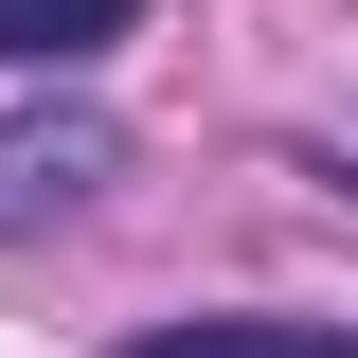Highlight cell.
Instances as JSON below:
<instances>
[{
    "mask_svg": "<svg viewBox=\"0 0 358 358\" xmlns=\"http://www.w3.org/2000/svg\"><path fill=\"white\" fill-rule=\"evenodd\" d=\"M108 162H126V126H108V108H18V126H0V233H54Z\"/></svg>",
    "mask_w": 358,
    "mask_h": 358,
    "instance_id": "1",
    "label": "cell"
},
{
    "mask_svg": "<svg viewBox=\"0 0 358 358\" xmlns=\"http://www.w3.org/2000/svg\"><path fill=\"white\" fill-rule=\"evenodd\" d=\"M126 358H358V322H287V305H233V322H126Z\"/></svg>",
    "mask_w": 358,
    "mask_h": 358,
    "instance_id": "2",
    "label": "cell"
},
{
    "mask_svg": "<svg viewBox=\"0 0 358 358\" xmlns=\"http://www.w3.org/2000/svg\"><path fill=\"white\" fill-rule=\"evenodd\" d=\"M126 18H143V0H0V54H18V72H90Z\"/></svg>",
    "mask_w": 358,
    "mask_h": 358,
    "instance_id": "3",
    "label": "cell"
}]
</instances>
